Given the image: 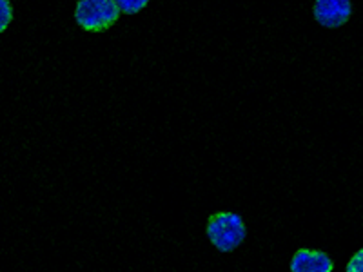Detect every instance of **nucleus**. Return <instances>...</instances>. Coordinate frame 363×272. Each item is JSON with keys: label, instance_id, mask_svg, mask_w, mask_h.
Masks as SVG:
<instances>
[{"label": "nucleus", "instance_id": "f257e3e1", "mask_svg": "<svg viewBox=\"0 0 363 272\" xmlns=\"http://www.w3.org/2000/svg\"><path fill=\"white\" fill-rule=\"evenodd\" d=\"M207 238L220 252H233L244 244L247 229L242 216L236 212H216L209 216L206 227Z\"/></svg>", "mask_w": 363, "mask_h": 272}, {"label": "nucleus", "instance_id": "f03ea898", "mask_svg": "<svg viewBox=\"0 0 363 272\" xmlns=\"http://www.w3.org/2000/svg\"><path fill=\"white\" fill-rule=\"evenodd\" d=\"M120 17L115 0H79L74 9V21L86 31L99 33L111 28Z\"/></svg>", "mask_w": 363, "mask_h": 272}, {"label": "nucleus", "instance_id": "7ed1b4c3", "mask_svg": "<svg viewBox=\"0 0 363 272\" xmlns=\"http://www.w3.org/2000/svg\"><path fill=\"white\" fill-rule=\"evenodd\" d=\"M351 0H316L314 2V18L323 28H340L351 18Z\"/></svg>", "mask_w": 363, "mask_h": 272}, {"label": "nucleus", "instance_id": "20e7f679", "mask_svg": "<svg viewBox=\"0 0 363 272\" xmlns=\"http://www.w3.org/2000/svg\"><path fill=\"white\" fill-rule=\"evenodd\" d=\"M335 264L322 251L300 249L291 260V272H333Z\"/></svg>", "mask_w": 363, "mask_h": 272}, {"label": "nucleus", "instance_id": "39448f33", "mask_svg": "<svg viewBox=\"0 0 363 272\" xmlns=\"http://www.w3.org/2000/svg\"><path fill=\"white\" fill-rule=\"evenodd\" d=\"M115 2L120 13H124V15H136L149 4V0H115Z\"/></svg>", "mask_w": 363, "mask_h": 272}, {"label": "nucleus", "instance_id": "423d86ee", "mask_svg": "<svg viewBox=\"0 0 363 272\" xmlns=\"http://www.w3.org/2000/svg\"><path fill=\"white\" fill-rule=\"evenodd\" d=\"M13 18V6L9 0H0V31H6L11 24Z\"/></svg>", "mask_w": 363, "mask_h": 272}, {"label": "nucleus", "instance_id": "0eeeda50", "mask_svg": "<svg viewBox=\"0 0 363 272\" xmlns=\"http://www.w3.org/2000/svg\"><path fill=\"white\" fill-rule=\"evenodd\" d=\"M345 272H363V249L352 256L351 261L347 264Z\"/></svg>", "mask_w": 363, "mask_h": 272}]
</instances>
